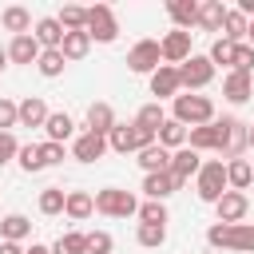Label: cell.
I'll use <instances>...</instances> for the list:
<instances>
[{
    "label": "cell",
    "mask_w": 254,
    "mask_h": 254,
    "mask_svg": "<svg viewBox=\"0 0 254 254\" xmlns=\"http://www.w3.org/2000/svg\"><path fill=\"white\" fill-rule=\"evenodd\" d=\"M155 139H159V147L179 151V147H187V127H183V123H175V119H163V127L155 131Z\"/></svg>",
    "instance_id": "25"
},
{
    "label": "cell",
    "mask_w": 254,
    "mask_h": 254,
    "mask_svg": "<svg viewBox=\"0 0 254 254\" xmlns=\"http://www.w3.org/2000/svg\"><path fill=\"white\" fill-rule=\"evenodd\" d=\"M222 20H226L222 0H202V4H198V24H202L206 32H222Z\"/></svg>",
    "instance_id": "28"
},
{
    "label": "cell",
    "mask_w": 254,
    "mask_h": 254,
    "mask_svg": "<svg viewBox=\"0 0 254 254\" xmlns=\"http://www.w3.org/2000/svg\"><path fill=\"white\" fill-rule=\"evenodd\" d=\"M194 190H198L202 202H218L226 194V163L222 159H206L198 167V175H194Z\"/></svg>",
    "instance_id": "4"
},
{
    "label": "cell",
    "mask_w": 254,
    "mask_h": 254,
    "mask_svg": "<svg viewBox=\"0 0 254 254\" xmlns=\"http://www.w3.org/2000/svg\"><path fill=\"white\" fill-rule=\"evenodd\" d=\"M206 60H210V64H230V60H234V44H226V40H214Z\"/></svg>",
    "instance_id": "42"
},
{
    "label": "cell",
    "mask_w": 254,
    "mask_h": 254,
    "mask_svg": "<svg viewBox=\"0 0 254 254\" xmlns=\"http://www.w3.org/2000/svg\"><path fill=\"white\" fill-rule=\"evenodd\" d=\"M71 115L67 111H48V123H44V131H48V143H64L67 135H71Z\"/></svg>",
    "instance_id": "30"
},
{
    "label": "cell",
    "mask_w": 254,
    "mask_h": 254,
    "mask_svg": "<svg viewBox=\"0 0 254 254\" xmlns=\"http://www.w3.org/2000/svg\"><path fill=\"white\" fill-rule=\"evenodd\" d=\"M183 87H179V67H171V64H159L155 71H151V95H159V99H175Z\"/></svg>",
    "instance_id": "11"
},
{
    "label": "cell",
    "mask_w": 254,
    "mask_h": 254,
    "mask_svg": "<svg viewBox=\"0 0 254 254\" xmlns=\"http://www.w3.org/2000/svg\"><path fill=\"white\" fill-rule=\"evenodd\" d=\"M139 167H143L147 175L171 171V151H167V147H159V143H151V147H143V151H139Z\"/></svg>",
    "instance_id": "21"
},
{
    "label": "cell",
    "mask_w": 254,
    "mask_h": 254,
    "mask_svg": "<svg viewBox=\"0 0 254 254\" xmlns=\"http://www.w3.org/2000/svg\"><path fill=\"white\" fill-rule=\"evenodd\" d=\"M87 48H91V36H87V32H64L60 56H64V60H83Z\"/></svg>",
    "instance_id": "29"
},
{
    "label": "cell",
    "mask_w": 254,
    "mask_h": 254,
    "mask_svg": "<svg viewBox=\"0 0 254 254\" xmlns=\"http://www.w3.org/2000/svg\"><path fill=\"white\" fill-rule=\"evenodd\" d=\"M111 127H115L111 103H91V107H87V131H91V135H111Z\"/></svg>",
    "instance_id": "20"
},
{
    "label": "cell",
    "mask_w": 254,
    "mask_h": 254,
    "mask_svg": "<svg viewBox=\"0 0 254 254\" xmlns=\"http://www.w3.org/2000/svg\"><path fill=\"white\" fill-rule=\"evenodd\" d=\"M159 40H139L131 52H127V67L131 71H139V75H151L155 67H159Z\"/></svg>",
    "instance_id": "9"
},
{
    "label": "cell",
    "mask_w": 254,
    "mask_h": 254,
    "mask_svg": "<svg viewBox=\"0 0 254 254\" xmlns=\"http://www.w3.org/2000/svg\"><path fill=\"white\" fill-rule=\"evenodd\" d=\"M0 234H4V242H20L32 234V222L24 214H8V218H0Z\"/></svg>",
    "instance_id": "31"
},
{
    "label": "cell",
    "mask_w": 254,
    "mask_h": 254,
    "mask_svg": "<svg viewBox=\"0 0 254 254\" xmlns=\"http://www.w3.org/2000/svg\"><path fill=\"white\" fill-rule=\"evenodd\" d=\"M91 202H95V210L107 214V218H131V214H139L135 194H131V190H119V187H103Z\"/></svg>",
    "instance_id": "6"
},
{
    "label": "cell",
    "mask_w": 254,
    "mask_h": 254,
    "mask_svg": "<svg viewBox=\"0 0 254 254\" xmlns=\"http://www.w3.org/2000/svg\"><path fill=\"white\" fill-rule=\"evenodd\" d=\"M246 28H250V20H246L238 8H226V20H222V40H226V44H242V40H246Z\"/></svg>",
    "instance_id": "24"
},
{
    "label": "cell",
    "mask_w": 254,
    "mask_h": 254,
    "mask_svg": "<svg viewBox=\"0 0 254 254\" xmlns=\"http://www.w3.org/2000/svg\"><path fill=\"white\" fill-rule=\"evenodd\" d=\"M175 123L206 127V123H214V103L206 95H175Z\"/></svg>",
    "instance_id": "3"
},
{
    "label": "cell",
    "mask_w": 254,
    "mask_h": 254,
    "mask_svg": "<svg viewBox=\"0 0 254 254\" xmlns=\"http://www.w3.org/2000/svg\"><path fill=\"white\" fill-rule=\"evenodd\" d=\"M163 119H167V115H163V107H159V103H147V107H139V115H135V123H139V127H147V131H159V127H163Z\"/></svg>",
    "instance_id": "37"
},
{
    "label": "cell",
    "mask_w": 254,
    "mask_h": 254,
    "mask_svg": "<svg viewBox=\"0 0 254 254\" xmlns=\"http://www.w3.org/2000/svg\"><path fill=\"white\" fill-rule=\"evenodd\" d=\"M222 95H226L230 103H246V99L254 95V79H250L246 71H230V75L222 79Z\"/></svg>",
    "instance_id": "19"
},
{
    "label": "cell",
    "mask_w": 254,
    "mask_h": 254,
    "mask_svg": "<svg viewBox=\"0 0 254 254\" xmlns=\"http://www.w3.org/2000/svg\"><path fill=\"white\" fill-rule=\"evenodd\" d=\"M64 56H60V48L56 52H40V60H36V67H40V75H48V79H56L60 71H64Z\"/></svg>",
    "instance_id": "34"
},
{
    "label": "cell",
    "mask_w": 254,
    "mask_h": 254,
    "mask_svg": "<svg viewBox=\"0 0 254 254\" xmlns=\"http://www.w3.org/2000/svg\"><path fill=\"white\" fill-rule=\"evenodd\" d=\"M246 147H254V123L246 127Z\"/></svg>",
    "instance_id": "48"
},
{
    "label": "cell",
    "mask_w": 254,
    "mask_h": 254,
    "mask_svg": "<svg viewBox=\"0 0 254 254\" xmlns=\"http://www.w3.org/2000/svg\"><path fill=\"white\" fill-rule=\"evenodd\" d=\"M4 67H8V52L0 48V71H4Z\"/></svg>",
    "instance_id": "49"
},
{
    "label": "cell",
    "mask_w": 254,
    "mask_h": 254,
    "mask_svg": "<svg viewBox=\"0 0 254 254\" xmlns=\"http://www.w3.org/2000/svg\"><path fill=\"white\" fill-rule=\"evenodd\" d=\"M16 151H20L16 135H12V131H0V167H4V163H12V159H16Z\"/></svg>",
    "instance_id": "43"
},
{
    "label": "cell",
    "mask_w": 254,
    "mask_h": 254,
    "mask_svg": "<svg viewBox=\"0 0 254 254\" xmlns=\"http://www.w3.org/2000/svg\"><path fill=\"white\" fill-rule=\"evenodd\" d=\"M214 151L222 155V159H238L242 151H246V123H238L234 115H222V119H214Z\"/></svg>",
    "instance_id": "2"
},
{
    "label": "cell",
    "mask_w": 254,
    "mask_h": 254,
    "mask_svg": "<svg viewBox=\"0 0 254 254\" xmlns=\"http://www.w3.org/2000/svg\"><path fill=\"white\" fill-rule=\"evenodd\" d=\"M230 67L250 75V67H254V48H250V44H234V60H230Z\"/></svg>",
    "instance_id": "40"
},
{
    "label": "cell",
    "mask_w": 254,
    "mask_h": 254,
    "mask_svg": "<svg viewBox=\"0 0 254 254\" xmlns=\"http://www.w3.org/2000/svg\"><path fill=\"white\" fill-rule=\"evenodd\" d=\"M56 20H60V28H64V32H83V24H87V8L67 4V8H64Z\"/></svg>",
    "instance_id": "33"
},
{
    "label": "cell",
    "mask_w": 254,
    "mask_h": 254,
    "mask_svg": "<svg viewBox=\"0 0 254 254\" xmlns=\"http://www.w3.org/2000/svg\"><path fill=\"white\" fill-rule=\"evenodd\" d=\"M91 210H95V202H91V194H87V190H67V198H64V214H67V218L83 222Z\"/></svg>",
    "instance_id": "27"
},
{
    "label": "cell",
    "mask_w": 254,
    "mask_h": 254,
    "mask_svg": "<svg viewBox=\"0 0 254 254\" xmlns=\"http://www.w3.org/2000/svg\"><path fill=\"white\" fill-rule=\"evenodd\" d=\"M167 12L179 24V32H190V24H198V4L194 0H167Z\"/></svg>",
    "instance_id": "22"
},
{
    "label": "cell",
    "mask_w": 254,
    "mask_h": 254,
    "mask_svg": "<svg viewBox=\"0 0 254 254\" xmlns=\"http://www.w3.org/2000/svg\"><path fill=\"white\" fill-rule=\"evenodd\" d=\"M0 254H24L20 242H0Z\"/></svg>",
    "instance_id": "46"
},
{
    "label": "cell",
    "mask_w": 254,
    "mask_h": 254,
    "mask_svg": "<svg viewBox=\"0 0 254 254\" xmlns=\"http://www.w3.org/2000/svg\"><path fill=\"white\" fill-rule=\"evenodd\" d=\"M139 246H147V250H155V246H163L167 242V226H151V222H139Z\"/></svg>",
    "instance_id": "36"
},
{
    "label": "cell",
    "mask_w": 254,
    "mask_h": 254,
    "mask_svg": "<svg viewBox=\"0 0 254 254\" xmlns=\"http://www.w3.org/2000/svg\"><path fill=\"white\" fill-rule=\"evenodd\" d=\"M52 254H87V234H75V230L60 234L56 246H52Z\"/></svg>",
    "instance_id": "32"
},
{
    "label": "cell",
    "mask_w": 254,
    "mask_h": 254,
    "mask_svg": "<svg viewBox=\"0 0 254 254\" xmlns=\"http://www.w3.org/2000/svg\"><path fill=\"white\" fill-rule=\"evenodd\" d=\"M0 24H4L8 32H16V36H28V32H32V12L20 8V4H12V8L0 12Z\"/></svg>",
    "instance_id": "23"
},
{
    "label": "cell",
    "mask_w": 254,
    "mask_h": 254,
    "mask_svg": "<svg viewBox=\"0 0 254 254\" xmlns=\"http://www.w3.org/2000/svg\"><path fill=\"white\" fill-rule=\"evenodd\" d=\"M250 183H254L250 159H230V163H226V187H230V190H246Z\"/></svg>",
    "instance_id": "26"
},
{
    "label": "cell",
    "mask_w": 254,
    "mask_h": 254,
    "mask_svg": "<svg viewBox=\"0 0 254 254\" xmlns=\"http://www.w3.org/2000/svg\"><path fill=\"white\" fill-rule=\"evenodd\" d=\"M16 123L20 127H44L48 123V103L40 95H28L24 103H16Z\"/></svg>",
    "instance_id": "13"
},
{
    "label": "cell",
    "mask_w": 254,
    "mask_h": 254,
    "mask_svg": "<svg viewBox=\"0 0 254 254\" xmlns=\"http://www.w3.org/2000/svg\"><path fill=\"white\" fill-rule=\"evenodd\" d=\"M40 155H44V167H56L64 163V143H40Z\"/></svg>",
    "instance_id": "44"
},
{
    "label": "cell",
    "mask_w": 254,
    "mask_h": 254,
    "mask_svg": "<svg viewBox=\"0 0 254 254\" xmlns=\"http://www.w3.org/2000/svg\"><path fill=\"white\" fill-rule=\"evenodd\" d=\"M103 151H107V135H91V131H83L71 147V155L79 163H95V159H103Z\"/></svg>",
    "instance_id": "15"
},
{
    "label": "cell",
    "mask_w": 254,
    "mask_h": 254,
    "mask_svg": "<svg viewBox=\"0 0 254 254\" xmlns=\"http://www.w3.org/2000/svg\"><path fill=\"white\" fill-rule=\"evenodd\" d=\"M210 79H214V64H210L206 56H194V52H190V60L179 64V87L198 91V87H206Z\"/></svg>",
    "instance_id": "8"
},
{
    "label": "cell",
    "mask_w": 254,
    "mask_h": 254,
    "mask_svg": "<svg viewBox=\"0 0 254 254\" xmlns=\"http://www.w3.org/2000/svg\"><path fill=\"white\" fill-rule=\"evenodd\" d=\"M198 167H202L198 151H190V147H179V151H171V175H175L179 183H187L190 175H198Z\"/></svg>",
    "instance_id": "16"
},
{
    "label": "cell",
    "mask_w": 254,
    "mask_h": 254,
    "mask_svg": "<svg viewBox=\"0 0 254 254\" xmlns=\"http://www.w3.org/2000/svg\"><path fill=\"white\" fill-rule=\"evenodd\" d=\"M139 218H143V222H151V226H167V206L147 198V202L139 206Z\"/></svg>",
    "instance_id": "39"
},
{
    "label": "cell",
    "mask_w": 254,
    "mask_h": 254,
    "mask_svg": "<svg viewBox=\"0 0 254 254\" xmlns=\"http://www.w3.org/2000/svg\"><path fill=\"white\" fill-rule=\"evenodd\" d=\"M179 187H183V183H179L171 171H159V175H147V179H143V194H147L151 202H163V198L175 194Z\"/></svg>",
    "instance_id": "14"
},
{
    "label": "cell",
    "mask_w": 254,
    "mask_h": 254,
    "mask_svg": "<svg viewBox=\"0 0 254 254\" xmlns=\"http://www.w3.org/2000/svg\"><path fill=\"white\" fill-rule=\"evenodd\" d=\"M24 254H52V246H40V242H32V250H24Z\"/></svg>",
    "instance_id": "47"
},
{
    "label": "cell",
    "mask_w": 254,
    "mask_h": 254,
    "mask_svg": "<svg viewBox=\"0 0 254 254\" xmlns=\"http://www.w3.org/2000/svg\"><path fill=\"white\" fill-rule=\"evenodd\" d=\"M151 143H155V131L139 127V123H115L111 135H107V147L119 151V155H127V151H143V147H151Z\"/></svg>",
    "instance_id": "5"
},
{
    "label": "cell",
    "mask_w": 254,
    "mask_h": 254,
    "mask_svg": "<svg viewBox=\"0 0 254 254\" xmlns=\"http://www.w3.org/2000/svg\"><path fill=\"white\" fill-rule=\"evenodd\" d=\"M40 44H36V36L28 32V36H12V44H8V60L12 64H36L40 60Z\"/></svg>",
    "instance_id": "18"
},
{
    "label": "cell",
    "mask_w": 254,
    "mask_h": 254,
    "mask_svg": "<svg viewBox=\"0 0 254 254\" xmlns=\"http://www.w3.org/2000/svg\"><path fill=\"white\" fill-rule=\"evenodd\" d=\"M250 171H254V163H250Z\"/></svg>",
    "instance_id": "51"
},
{
    "label": "cell",
    "mask_w": 254,
    "mask_h": 254,
    "mask_svg": "<svg viewBox=\"0 0 254 254\" xmlns=\"http://www.w3.org/2000/svg\"><path fill=\"white\" fill-rule=\"evenodd\" d=\"M159 56L175 67V64H183V60H190V32H167L163 40H159Z\"/></svg>",
    "instance_id": "10"
},
{
    "label": "cell",
    "mask_w": 254,
    "mask_h": 254,
    "mask_svg": "<svg viewBox=\"0 0 254 254\" xmlns=\"http://www.w3.org/2000/svg\"><path fill=\"white\" fill-rule=\"evenodd\" d=\"M36 44L44 48V52H56L60 44H64V28H60V20L56 16H44V20H36Z\"/></svg>",
    "instance_id": "17"
},
{
    "label": "cell",
    "mask_w": 254,
    "mask_h": 254,
    "mask_svg": "<svg viewBox=\"0 0 254 254\" xmlns=\"http://www.w3.org/2000/svg\"><path fill=\"white\" fill-rule=\"evenodd\" d=\"M214 206H218V222H242L246 210H250V198H246L242 190H226Z\"/></svg>",
    "instance_id": "12"
},
{
    "label": "cell",
    "mask_w": 254,
    "mask_h": 254,
    "mask_svg": "<svg viewBox=\"0 0 254 254\" xmlns=\"http://www.w3.org/2000/svg\"><path fill=\"white\" fill-rule=\"evenodd\" d=\"M246 36H250V48H254V20H250V28H246Z\"/></svg>",
    "instance_id": "50"
},
{
    "label": "cell",
    "mask_w": 254,
    "mask_h": 254,
    "mask_svg": "<svg viewBox=\"0 0 254 254\" xmlns=\"http://www.w3.org/2000/svg\"><path fill=\"white\" fill-rule=\"evenodd\" d=\"M87 254H111V234L107 230H91L87 234Z\"/></svg>",
    "instance_id": "41"
},
{
    "label": "cell",
    "mask_w": 254,
    "mask_h": 254,
    "mask_svg": "<svg viewBox=\"0 0 254 254\" xmlns=\"http://www.w3.org/2000/svg\"><path fill=\"white\" fill-rule=\"evenodd\" d=\"M16 159H20V167L32 175V171H44V155H40V143H24L20 151H16Z\"/></svg>",
    "instance_id": "35"
},
{
    "label": "cell",
    "mask_w": 254,
    "mask_h": 254,
    "mask_svg": "<svg viewBox=\"0 0 254 254\" xmlns=\"http://www.w3.org/2000/svg\"><path fill=\"white\" fill-rule=\"evenodd\" d=\"M12 127H16V103L0 99V131H12Z\"/></svg>",
    "instance_id": "45"
},
{
    "label": "cell",
    "mask_w": 254,
    "mask_h": 254,
    "mask_svg": "<svg viewBox=\"0 0 254 254\" xmlns=\"http://www.w3.org/2000/svg\"><path fill=\"white\" fill-rule=\"evenodd\" d=\"M64 198H67V194H64L60 187H48V190H40V210H44V214H60V210H64Z\"/></svg>",
    "instance_id": "38"
},
{
    "label": "cell",
    "mask_w": 254,
    "mask_h": 254,
    "mask_svg": "<svg viewBox=\"0 0 254 254\" xmlns=\"http://www.w3.org/2000/svg\"><path fill=\"white\" fill-rule=\"evenodd\" d=\"M210 246H226V250H250L254 254V226L250 222H214L206 230Z\"/></svg>",
    "instance_id": "1"
},
{
    "label": "cell",
    "mask_w": 254,
    "mask_h": 254,
    "mask_svg": "<svg viewBox=\"0 0 254 254\" xmlns=\"http://www.w3.org/2000/svg\"><path fill=\"white\" fill-rule=\"evenodd\" d=\"M83 32H87L91 40H99V44H111V40L119 36V20H115V12H111L107 4H95V8H87Z\"/></svg>",
    "instance_id": "7"
}]
</instances>
